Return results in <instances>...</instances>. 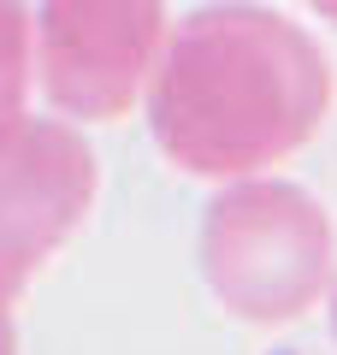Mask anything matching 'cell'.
<instances>
[{
    "label": "cell",
    "mask_w": 337,
    "mask_h": 355,
    "mask_svg": "<svg viewBox=\"0 0 337 355\" xmlns=\"http://www.w3.org/2000/svg\"><path fill=\"white\" fill-rule=\"evenodd\" d=\"M154 148L189 178H254L320 137L331 60L302 24L254 0H213L166 30L142 89Z\"/></svg>",
    "instance_id": "obj_1"
},
{
    "label": "cell",
    "mask_w": 337,
    "mask_h": 355,
    "mask_svg": "<svg viewBox=\"0 0 337 355\" xmlns=\"http://www.w3.org/2000/svg\"><path fill=\"white\" fill-rule=\"evenodd\" d=\"M337 243L313 190L284 178H231L201 219V279L243 326H290L331 291Z\"/></svg>",
    "instance_id": "obj_2"
},
{
    "label": "cell",
    "mask_w": 337,
    "mask_h": 355,
    "mask_svg": "<svg viewBox=\"0 0 337 355\" xmlns=\"http://www.w3.org/2000/svg\"><path fill=\"white\" fill-rule=\"evenodd\" d=\"M36 83L71 125H107L142 101L166 48V0H36Z\"/></svg>",
    "instance_id": "obj_3"
},
{
    "label": "cell",
    "mask_w": 337,
    "mask_h": 355,
    "mask_svg": "<svg viewBox=\"0 0 337 355\" xmlns=\"http://www.w3.org/2000/svg\"><path fill=\"white\" fill-rule=\"evenodd\" d=\"M95 154L71 119H12L0 130V272L24 291L95 207Z\"/></svg>",
    "instance_id": "obj_4"
},
{
    "label": "cell",
    "mask_w": 337,
    "mask_h": 355,
    "mask_svg": "<svg viewBox=\"0 0 337 355\" xmlns=\"http://www.w3.org/2000/svg\"><path fill=\"white\" fill-rule=\"evenodd\" d=\"M30 83H36V30L30 0H0V130L24 119Z\"/></svg>",
    "instance_id": "obj_5"
},
{
    "label": "cell",
    "mask_w": 337,
    "mask_h": 355,
    "mask_svg": "<svg viewBox=\"0 0 337 355\" xmlns=\"http://www.w3.org/2000/svg\"><path fill=\"white\" fill-rule=\"evenodd\" d=\"M18 284L0 272V355H18V326H12V308H18Z\"/></svg>",
    "instance_id": "obj_6"
},
{
    "label": "cell",
    "mask_w": 337,
    "mask_h": 355,
    "mask_svg": "<svg viewBox=\"0 0 337 355\" xmlns=\"http://www.w3.org/2000/svg\"><path fill=\"white\" fill-rule=\"evenodd\" d=\"M313 12H320L325 24H337V0H313Z\"/></svg>",
    "instance_id": "obj_7"
},
{
    "label": "cell",
    "mask_w": 337,
    "mask_h": 355,
    "mask_svg": "<svg viewBox=\"0 0 337 355\" xmlns=\"http://www.w3.org/2000/svg\"><path fill=\"white\" fill-rule=\"evenodd\" d=\"M325 296H331V331H337V279H331V291H325Z\"/></svg>",
    "instance_id": "obj_8"
}]
</instances>
